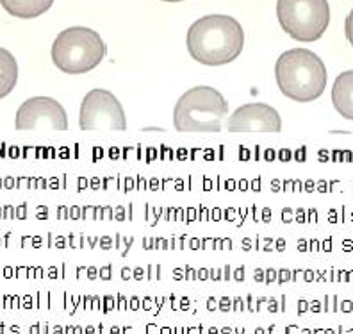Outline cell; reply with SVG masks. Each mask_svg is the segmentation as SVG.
Masks as SVG:
<instances>
[{"mask_svg":"<svg viewBox=\"0 0 353 334\" xmlns=\"http://www.w3.org/2000/svg\"><path fill=\"white\" fill-rule=\"evenodd\" d=\"M0 2L11 17L23 18V20L38 18L39 14L47 13L54 4V0H0Z\"/></svg>","mask_w":353,"mask_h":334,"instance_id":"obj_10","label":"cell"},{"mask_svg":"<svg viewBox=\"0 0 353 334\" xmlns=\"http://www.w3.org/2000/svg\"><path fill=\"white\" fill-rule=\"evenodd\" d=\"M188 50L194 61L205 66H221L239 57L245 47V30L236 18L207 14L191 23Z\"/></svg>","mask_w":353,"mask_h":334,"instance_id":"obj_1","label":"cell"},{"mask_svg":"<svg viewBox=\"0 0 353 334\" xmlns=\"http://www.w3.org/2000/svg\"><path fill=\"white\" fill-rule=\"evenodd\" d=\"M332 104L341 117L353 121V70L336 77L332 86Z\"/></svg>","mask_w":353,"mask_h":334,"instance_id":"obj_9","label":"cell"},{"mask_svg":"<svg viewBox=\"0 0 353 334\" xmlns=\"http://www.w3.org/2000/svg\"><path fill=\"white\" fill-rule=\"evenodd\" d=\"M0 56H2V74H0V95L6 97L9 95L13 88L17 86V79H18V65L17 59L13 57V54L2 48L0 50Z\"/></svg>","mask_w":353,"mask_h":334,"instance_id":"obj_11","label":"cell"},{"mask_svg":"<svg viewBox=\"0 0 353 334\" xmlns=\"http://www.w3.org/2000/svg\"><path fill=\"white\" fill-rule=\"evenodd\" d=\"M227 129L230 132H280L282 118L279 111L264 102H252L237 108L227 120Z\"/></svg>","mask_w":353,"mask_h":334,"instance_id":"obj_8","label":"cell"},{"mask_svg":"<svg viewBox=\"0 0 353 334\" xmlns=\"http://www.w3.org/2000/svg\"><path fill=\"white\" fill-rule=\"evenodd\" d=\"M276 18L289 36L302 43L318 41L330 23L328 0H279Z\"/></svg>","mask_w":353,"mask_h":334,"instance_id":"obj_5","label":"cell"},{"mask_svg":"<svg viewBox=\"0 0 353 334\" xmlns=\"http://www.w3.org/2000/svg\"><path fill=\"white\" fill-rule=\"evenodd\" d=\"M79 127L82 130H125V111L121 108L120 100L112 95L111 91L97 88V90H91L82 100Z\"/></svg>","mask_w":353,"mask_h":334,"instance_id":"obj_6","label":"cell"},{"mask_svg":"<svg viewBox=\"0 0 353 334\" xmlns=\"http://www.w3.org/2000/svg\"><path fill=\"white\" fill-rule=\"evenodd\" d=\"M275 79L282 95L294 102H312L323 95L327 68L309 48H291L276 59Z\"/></svg>","mask_w":353,"mask_h":334,"instance_id":"obj_2","label":"cell"},{"mask_svg":"<svg viewBox=\"0 0 353 334\" xmlns=\"http://www.w3.org/2000/svg\"><path fill=\"white\" fill-rule=\"evenodd\" d=\"M54 65L70 75L91 72L105 57V43L97 30L88 27H70L61 30L52 43Z\"/></svg>","mask_w":353,"mask_h":334,"instance_id":"obj_4","label":"cell"},{"mask_svg":"<svg viewBox=\"0 0 353 334\" xmlns=\"http://www.w3.org/2000/svg\"><path fill=\"white\" fill-rule=\"evenodd\" d=\"M228 102L212 86H194L182 93L173 109V126L181 132H220Z\"/></svg>","mask_w":353,"mask_h":334,"instance_id":"obj_3","label":"cell"},{"mask_svg":"<svg viewBox=\"0 0 353 334\" xmlns=\"http://www.w3.org/2000/svg\"><path fill=\"white\" fill-rule=\"evenodd\" d=\"M14 126L20 130L39 129V127L66 130L68 129V117H66L65 108L56 99L32 97L18 108Z\"/></svg>","mask_w":353,"mask_h":334,"instance_id":"obj_7","label":"cell"},{"mask_svg":"<svg viewBox=\"0 0 353 334\" xmlns=\"http://www.w3.org/2000/svg\"><path fill=\"white\" fill-rule=\"evenodd\" d=\"M345 32H346V38H348L350 45H352V47H353V9H352V11H350L348 17H346Z\"/></svg>","mask_w":353,"mask_h":334,"instance_id":"obj_12","label":"cell"},{"mask_svg":"<svg viewBox=\"0 0 353 334\" xmlns=\"http://www.w3.org/2000/svg\"><path fill=\"white\" fill-rule=\"evenodd\" d=\"M163 2H182V0H163Z\"/></svg>","mask_w":353,"mask_h":334,"instance_id":"obj_13","label":"cell"}]
</instances>
